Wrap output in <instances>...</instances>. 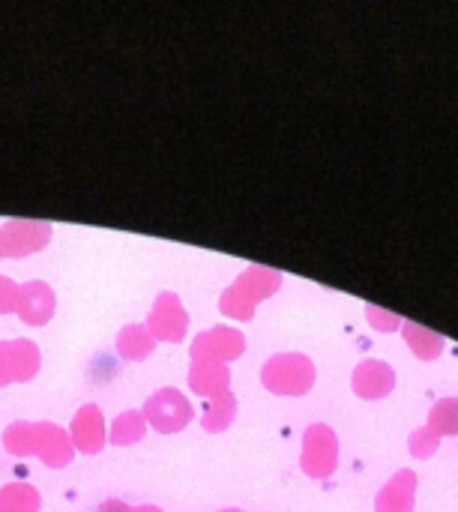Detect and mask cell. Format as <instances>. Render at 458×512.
I'll use <instances>...</instances> for the list:
<instances>
[{
  "label": "cell",
  "instance_id": "cell-1",
  "mask_svg": "<svg viewBox=\"0 0 458 512\" xmlns=\"http://www.w3.org/2000/svg\"><path fill=\"white\" fill-rule=\"evenodd\" d=\"M312 381H315V369L300 354H282L264 366V384L273 393L300 396V393H309Z\"/></svg>",
  "mask_w": 458,
  "mask_h": 512
},
{
  "label": "cell",
  "instance_id": "cell-2",
  "mask_svg": "<svg viewBox=\"0 0 458 512\" xmlns=\"http://www.w3.org/2000/svg\"><path fill=\"white\" fill-rule=\"evenodd\" d=\"M336 438L327 426H312L306 435V456H303V471L312 477H330L336 468Z\"/></svg>",
  "mask_w": 458,
  "mask_h": 512
},
{
  "label": "cell",
  "instance_id": "cell-3",
  "mask_svg": "<svg viewBox=\"0 0 458 512\" xmlns=\"http://www.w3.org/2000/svg\"><path fill=\"white\" fill-rule=\"evenodd\" d=\"M393 387H396L393 369L384 366V363H378V360H366V363H360L357 372H354V390H357V396H363V399H381V396H387Z\"/></svg>",
  "mask_w": 458,
  "mask_h": 512
},
{
  "label": "cell",
  "instance_id": "cell-4",
  "mask_svg": "<svg viewBox=\"0 0 458 512\" xmlns=\"http://www.w3.org/2000/svg\"><path fill=\"white\" fill-rule=\"evenodd\" d=\"M417 498V477L414 471H399L378 495V512H411Z\"/></svg>",
  "mask_w": 458,
  "mask_h": 512
},
{
  "label": "cell",
  "instance_id": "cell-5",
  "mask_svg": "<svg viewBox=\"0 0 458 512\" xmlns=\"http://www.w3.org/2000/svg\"><path fill=\"white\" fill-rule=\"evenodd\" d=\"M405 339L414 348V354H420L423 360H435L444 351V339L420 324H405Z\"/></svg>",
  "mask_w": 458,
  "mask_h": 512
},
{
  "label": "cell",
  "instance_id": "cell-6",
  "mask_svg": "<svg viewBox=\"0 0 458 512\" xmlns=\"http://www.w3.org/2000/svg\"><path fill=\"white\" fill-rule=\"evenodd\" d=\"M429 429L441 435H458V399H444L429 414Z\"/></svg>",
  "mask_w": 458,
  "mask_h": 512
},
{
  "label": "cell",
  "instance_id": "cell-7",
  "mask_svg": "<svg viewBox=\"0 0 458 512\" xmlns=\"http://www.w3.org/2000/svg\"><path fill=\"white\" fill-rule=\"evenodd\" d=\"M435 447H438V435H435L429 426L414 432V438H411V450H414V456H417V459H429V456L435 453Z\"/></svg>",
  "mask_w": 458,
  "mask_h": 512
},
{
  "label": "cell",
  "instance_id": "cell-8",
  "mask_svg": "<svg viewBox=\"0 0 458 512\" xmlns=\"http://www.w3.org/2000/svg\"><path fill=\"white\" fill-rule=\"evenodd\" d=\"M366 315H369V324H375V327H381V330H396V327H402V321H399L396 315H387V312L378 309V306H366Z\"/></svg>",
  "mask_w": 458,
  "mask_h": 512
}]
</instances>
